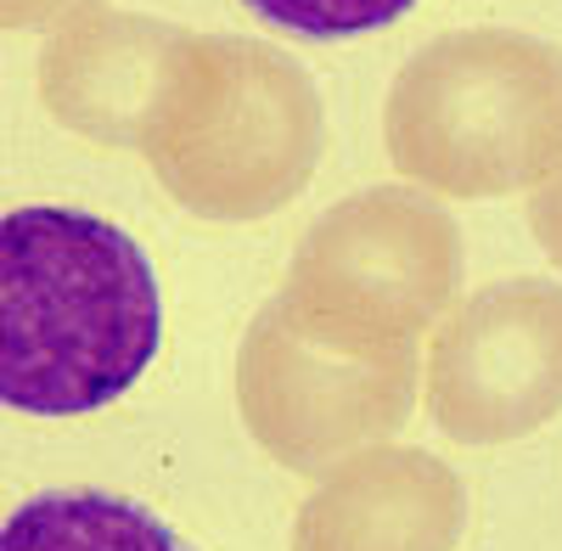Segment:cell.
<instances>
[{
    "label": "cell",
    "instance_id": "cell-1",
    "mask_svg": "<svg viewBox=\"0 0 562 551\" xmlns=\"http://www.w3.org/2000/svg\"><path fill=\"white\" fill-rule=\"evenodd\" d=\"M164 344L158 270L113 220L29 203L0 214V405L90 417Z\"/></svg>",
    "mask_w": 562,
    "mask_h": 551
},
{
    "label": "cell",
    "instance_id": "cell-2",
    "mask_svg": "<svg viewBox=\"0 0 562 551\" xmlns=\"http://www.w3.org/2000/svg\"><path fill=\"white\" fill-rule=\"evenodd\" d=\"M326 108L304 63L243 34L175 40L135 153L198 220L243 225L288 209L321 164Z\"/></svg>",
    "mask_w": 562,
    "mask_h": 551
},
{
    "label": "cell",
    "instance_id": "cell-3",
    "mask_svg": "<svg viewBox=\"0 0 562 551\" xmlns=\"http://www.w3.org/2000/svg\"><path fill=\"white\" fill-rule=\"evenodd\" d=\"M383 147L428 198L529 192L562 147V52L524 29L428 40L389 85Z\"/></svg>",
    "mask_w": 562,
    "mask_h": 551
},
{
    "label": "cell",
    "instance_id": "cell-4",
    "mask_svg": "<svg viewBox=\"0 0 562 551\" xmlns=\"http://www.w3.org/2000/svg\"><path fill=\"white\" fill-rule=\"evenodd\" d=\"M461 288V232L422 192L366 187L326 209L293 248L276 304L315 344L400 360L439 327Z\"/></svg>",
    "mask_w": 562,
    "mask_h": 551
},
{
    "label": "cell",
    "instance_id": "cell-5",
    "mask_svg": "<svg viewBox=\"0 0 562 551\" xmlns=\"http://www.w3.org/2000/svg\"><path fill=\"white\" fill-rule=\"evenodd\" d=\"M422 360H360L315 344L276 299L237 344V411L254 445L293 473H326L366 445H389L416 405Z\"/></svg>",
    "mask_w": 562,
    "mask_h": 551
},
{
    "label": "cell",
    "instance_id": "cell-6",
    "mask_svg": "<svg viewBox=\"0 0 562 551\" xmlns=\"http://www.w3.org/2000/svg\"><path fill=\"white\" fill-rule=\"evenodd\" d=\"M428 417L456 445H512L562 417V282L506 276L445 310Z\"/></svg>",
    "mask_w": 562,
    "mask_h": 551
},
{
    "label": "cell",
    "instance_id": "cell-7",
    "mask_svg": "<svg viewBox=\"0 0 562 551\" xmlns=\"http://www.w3.org/2000/svg\"><path fill=\"white\" fill-rule=\"evenodd\" d=\"M467 484L422 445H366L321 473L293 518V551H456Z\"/></svg>",
    "mask_w": 562,
    "mask_h": 551
},
{
    "label": "cell",
    "instance_id": "cell-8",
    "mask_svg": "<svg viewBox=\"0 0 562 551\" xmlns=\"http://www.w3.org/2000/svg\"><path fill=\"white\" fill-rule=\"evenodd\" d=\"M186 29L113 12V7H85L79 18L57 23L40 52V102L68 135L119 153L135 147V130L153 108L158 74Z\"/></svg>",
    "mask_w": 562,
    "mask_h": 551
},
{
    "label": "cell",
    "instance_id": "cell-9",
    "mask_svg": "<svg viewBox=\"0 0 562 551\" xmlns=\"http://www.w3.org/2000/svg\"><path fill=\"white\" fill-rule=\"evenodd\" d=\"M0 551H186L175 529L108 490L34 495L0 524Z\"/></svg>",
    "mask_w": 562,
    "mask_h": 551
},
{
    "label": "cell",
    "instance_id": "cell-10",
    "mask_svg": "<svg viewBox=\"0 0 562 551\" xmlns=\"http://www.w3.org/2000/svg\"><path fill=\"white\" fill-rule=\"evenodd\" d=\"M248 12H259L281 34H304V40H349L371 34L394 18H405L416 0H243Z\"/></svg>",
    "mask_w": 562,
    "mask_h": 551
},
{
    "label": "cell",
    "instance_id": "cell-11",
    "mask_svg": "<svg viewBox=\"0 0 562 551\" xmlns=\"http://www.w3.org/2000/svg\"><path fill=\"white\" fill-rule=\"evenodd\" d=\"M529 232L546 248V259L562 270V147L546 164V175L529 187Z\"/></svg>",
    "mask_w": 562,
    "mask_h": 551
},
{
    "label": "cell",
    "instance_id": "cell-12",
    "mask_svg": "<svg viewBox=\"0 0 562 551\" xmlns=\"http://www.w3.org/2000/svg\"><path fill=\"white\" fill-rule=\"evenodd\" d=\"M97 0H0V29H57Z\"/></svg>",
    "mask_w": 562,
    "mask_h": 551
}]
</instances>
